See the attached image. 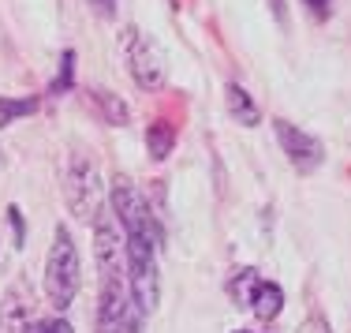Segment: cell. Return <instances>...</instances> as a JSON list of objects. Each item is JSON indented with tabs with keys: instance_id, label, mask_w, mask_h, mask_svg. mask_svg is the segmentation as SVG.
<instances>
[{
	"instance_id": "obj_1",
	"label": "cell",
	"mask_w": 351,
	"mask_h": 333,
	"mask_svg": "<svg viewBox=\"0 0 351 333\" xmlns=\"http://www.w3.org/2000/svg\"><path fill=\"white\" fill-rule=\"evenodd\" d=\"M112 210L128 232V259H131V292L142 314H149L161 296V277H157V247H161V229L149 218L138 187L128 180L112 184Z\"/></svg>"
},
{
	"instance_id": "obj_2",
	"label": "cell",
	"mask_w": 351,
	"mask_h": 333,
	"mask_svg": "<svg viewBox=\"0 0 351 333\" xmlns=\"http://www.w3.org/2000/svg\"><path fill=\"white\" fill-rule=\"evenodd\" d=\"M94 251H97V270H101V296H97V333H123L128 322V281H123V262H120V240H116V225L94 218Z\"/></svg>"
},
{
	"instance_id": "obj_3",
	"label": "cell",
	"mask_w": 351,
	"mask_h": 333,
	"mask_svg": "<svg viewBox=\"0 0 351 333\" xmlns=\"http://www.w3.org/2000/svg\"><path fill=\"white\" fill-rule=\"evenodd\" d=\"M64 198H68V210L79 221H94L101 214L105 203V176L97 169V161L86 150H75L68 157V172H64Z\"/></svg>"
},
{
	"instance_id": "obj_4",
	"label": "cell",
	"mask_w": 351,
	"mask_h": 333,
	"mask_svg": "<svg viewBox=\"0 0 351 333\" xmlns=\"http://www.w3.org/2000/svg\"><path fill=\"white\" fill-rule=\"evenodd\" d=\"M75 292H79V251L71 244V232L56 225V240L45 259V296L56 311H68Z\"/></svg>"
},
{
	"instance_id": "obj_5",
	"label": "cell",
	"mask_w": 351,
	"mask_h": 333,
	"mask_svg": "<svg viewBox=\"0 0 351 333\" xmlns=\"http://www.w3.org/2000/svg\"><path fill=\"white\" fill-rule=\"evenodd\" d=\"M123 49H128L131 79H135L142 90H161L165 87V60H161V53H157L154 41H149L146 34H138V30H131L128 41H123Z\"/></svg>"
},
{
	"instance_id": "obj_6",
	"label": "cell",
	"mask_w": 351,
	"mask_h": 333,
	"mask_svg": "<svg viewBox=\"0 0 351 333\" xmlns=\"http://www.w3.org/2000/svg\"><path fill=\"white\" fill-rule=\"evenodd\" d=\"M273 131H277L284 154L291 157V165H295L299 172H314L317 165H322L325 154H322V143H317V139H311L306 131H299L295 124H288V120H277V124H273Z\"/></svg>"
},
{
	"instance_id": "obj_7",
	"label": "cell",
	"mask_w": 351,
	"mask_h": 333,
	"mask_svg": "<svg viewBox=\"0 0 351 333\" xmlns=\"http://www.w3.org/2000/svg\"><path fill=\"white\" fill-rule=\"evenodd\" d=\"M34 330V307L23 292H8L0 303V333H30Z\"/></svg>"
},
{
	"instance_id": "obj_8",
	"label": "cell",
	"mask_w": 351,
	"mask_h": 333,
	"mask_svg": "<svg viewBox=\"0 0 351 333\" xmlns=\"http://www.w3.org/2000/svg\"><path fill=\"white\" fill-rule=\"evenodd\" d=\"M224 105H228V116L236 124H243V128H254L258 124V102L239 87V82H228V87H224Z\"/></svg>"
},
{
	"instance_id": "obj_9",
	"label": "cell",
	"mask_w": 351,
	"mask_h": 333,
	"mask_svg": "<svg viewBox=\"0 0 351 333\" xmlns=\"http://www.w3.org/2000/svg\"><path fill=\"white\" fill-rule=\"evenodd\" d=\"M250 307H254L258 319H277L280 307H284V292H280V285H273V281H258L254 292H250Z\"/></svg>"
},
{
	"instance_id": "obj_10",
	"label": "cell",
	"mask_w": 351,
	"mask_h": 333,
	"mask_svg": "<svg viewBox=\"0 0 351 333\" xmlns=\"http://www.w3.org/2000/svg\"><path fill=\"white\" fill-rule=\"evenodd\" d=\"M146 146H149V157H154V161H165V157L172 154V146H176V131H172L165 120L149 124V131H146Z\"/></svg>"
},
{
	"instance_id": "obj_11",
	"label": "cell",
	"mask_w": 351,
	"mask_h": 333,
	"mask_svg": "<svg viewBox=\"0 0 351 333\" xmlns=\"http://www.w3.org/2000/svg\"><path fill=\"white\" fill-rule=\"evenodd\" d=\"M94 105L101 109V116L108 124H116V128H123V124L131 120V113H128V105L120 102V97L112 94V90H94Z\"/></svg>"
},
{
	"instance_id": "obj_12",
	"label": "cell",
	"mask_w": 351,
	"mask_h": 333,
	"mask_svg": "<svg viewBox=\"0 0 351 333\" xmlns=\"http://www.w3.org/2000/svg\"><path fill=\"white\" fill-rule=\"evenodd\" d=\"M30 113H38V102H34V97H0V128H8L12 120L30 116Z\"/></svg>"
},
{
	"instance_id": "obj_13",
	"label": "cell",
	"mask_w": 351,
	"mask_h": 333,
	"mask_svg": "<svg viewBox=\"0 0 351 333\" xmlns=\"http://www.w3.org/2000/svg\"><path fill=\"white\" fill-rule=\"evenodd\" d=\"M254 285H258V273H254V270H243V273H239V281L232 285V296H236L239 303H250V292H254Z\"/></svg>"
},
{
	"instance_id": "obj_14",
	"label": "cell",
	"mask_w": 351,
	"mask_h": 333,
	"mask_svg": "<svg viewBox=\"0 0 351 333\" xmlns=\"http://www.w3.org/2000/svg\"><path fill=\"white\" fill-rule=\"evenodd\" d=\"M71 68H75V53L68 49V53L60 56V79L53 82V90H56V94H60V90H68V87H71Z\"/></svg>"
},
{
	"instance_id": "obj_15",
	"label": "cell",
	"mask_w": 351,
	"mask_h": 333,
	"mask_svg": "<svg viewBox=\"0 0 351 333\" xmlns=\"http://www.w3.org/2000/svg\"><path fill=\"white\" fill-rule=\"evenodd\" d=\"M8 218H12V229H15V247H23V236H27V229H23V214H19V206H12V210H8Z\"/></svg>"
},
{
	"instance_id": "obj_16",
	"label": "cell",
	"mask_w": 351,
	"mask_h": 333,
	"mask_svg": "<svg viewBox=\"0 0 351 333\" xmlns=\"http://www.w3.org/2000/svg\"><path fill=\"white\" fill-rule=\"evenodd\" d=\"M30 333H71V326L64 319H56V322H49V326H34Z\"/></svg>"
},
{
	"instance_id": "obj_17",
	"label": "cell",
	"mask_w": 351,
	"mask_h": 333,
	"mask_svg": "<svg viewBox=\"0 0 351 333\" xmlns=\"http://www.w3.org/2000/svg\"><path fill=\"white\" fill-rule=\"evenodd\" d=\"M90 4H94V12L105 15V19H112V15H116V0H90Z\"/></svg>"
},
{
	"instance_id": "obj_18",
	"label": "cell",
	"mask_w": 351,
	"mask_h": 333,
	"mask_svg": "<svg viewBox=\"0 0 351 333\" xmlns=\"http://www.w3.org/2000/svg\"><path fill=\"white\" fill-rule=\"evenodd\" d=\"M306 4H311V12L317 15V19H325V15L332 12V0H306Z\"/></svg>"
},
{
	"instance_id": "obj_19",
	"label": "cell",
	"mask_w": 351,
	"mask_h": 333,
	"mask_svg": "<svg viewBox=\"0 0 351 333\" xmlns=\"http://www.w3.org/2000/svg\"><path fill=\"white\" fill-rule=\"evenodd\" d=\"M303 333H329V322H325V319H311L303 326Z\"/></svg>"
},
{
	"instance_id": "obj_20",
	"label": "cell",
	"mask_w": 351,
	"mask_h": 333,
	"mask_svg": "<svg viewBox=\"0 0 351 333\" xmlns=\"http://www.w3.org/2000/svg\"><path fill=\"white\" fill-rule=\"evenodd\" d=\"M236 333H250V330H236Z\"/></svg>"
}]
</instances>
